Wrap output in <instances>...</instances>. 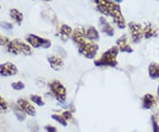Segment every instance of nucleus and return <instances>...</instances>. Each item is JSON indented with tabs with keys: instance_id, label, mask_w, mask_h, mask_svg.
<instances>
[{
	"instance_id": "nucleus-1",
	"label": "nucleus",
	"mask_w": 159,
	"mask_h": 132,
	"mask_svg": "<svg viewBox=\"0 0 159 132\" xmlns=\"http://www.w3.org/2000/svg\"><path fill=\"white\" fill-rule=\"evenodd\" d=\"M93 2L96 4L97 10L102 14L112 18L114 23L119 29H125V19L119 5L115 4L111 0H93Z\"/></svg>"
},
{
	"instance_id": "nucleus-11",
	"label": "nucleus",
	"mask_w": 159,
	"mask_h": 132,
	"mask_svg": "<svg viewBox=\"0 0 159 132\" xmlns=\"http://www.w3.org/2000/svg\"><path fill=\"white\" fill-rule=\"evenodd\" d=\"M99 28L102 32H103L104 34H106L109 36H113L115 34L113 27L110 24V22L106 19H104L103 17L99 18Z\"/></svg>"
},
{
	"instance_id": "nucleus-18",
	"label": "nucleus",
	"mask_w": 159,
	"mask_h": 132,
	"mask_svg": "<svg viewBox=\"0 0 159 132\" xmlns=\"http://www.w3.org/2000/svg\"><path fill=\"white\" fill-rule=\"evenodd\" d=\"M10 17L13 19L18 24H20L23 21V14L17 9H11L10 10Z\"/></svg>"
},
{
	"instance_id": "nucleus-15",
	"label": "nucleus",
	"mask_w": 159,
	"mask_h": 132,
	"mask_svg": "<svg viewBox=\"0 0 159 132\" xmlns=\"http://www.w3.org/2000/svg\"><path fill=\"white\" fill-rule=\"evenodd\" d=\"M85 37L90 42L98 41L99 38H100V35H99V32L97 31V29L95 27L90 26L87 29H85Z\"/></svg>"
},
{
	"instance_id": "nucleus-17",
	"label": "nucleus",
	"mask_w": 159,
	"mask_h": 132,
	"mask_svg": "<svg viewBox=\"0 0 159 132\" xmlns=\"http://www.w3.org/2000/svg\"><path fill=\"white\" fill-rule=\"evenodd\" d=\"M148 75L151 79L153 80L159 79V63L151 62L148 66Z\"/></svg>"
},
{
	"instance_id": "nucleus-31",
	"label": "nucleus",
	"mask_w": 159,
	"mask_h": 132,
	"mask_svg": "<svg viewBox=\"0 0 159 132\" xmlns=\"http://www.w3.org/2000/svg\"><path fill=\"white\" fill-rule=\"evenodd\" d=\"M43 1H51V0H43Z\"/></svg>"
},
{
	"instance_id": "nucleus-27",
	"label": "nucleus",
	"mask_w": 159,
	"mask_h": 132,
	"mask_svg": "<svg viewBox=\"0 0 159 132\" xmlns=\"http://www.w3.org/2000/svg\"><path fill=\"white\" fill-rule=\"evenodd\" d=\"M62 116L67 121V120L72 118V114H71V112H69V111H66V112H64L62 114Z\"/></svg>"
},
{
	"instance_id": "nucleus-23",
	"label": "nucleus",
	"mask_w": 159,
	"mask_h": 132,
	"mask_svg": "<svg viewBox=\"0 0 159 132\" xmlns=\"http://www.w3.org/2000/svg\"><path fill=\"white\" fill-rule=\"evenodd\" d=\"M7 110V104L6 100L0 96V113H5Z\"/></svg>"
},
{
	"instance_id": "nucleus-16",
	"label": "nucleus",
	"mask_w": 159,
	"mask_h": 132,
	"mask_svg": "<svg viewBox=\"0 0 159 132\" xmlns=\"http://www.w3.org/2000/svg\"><path fill=\"white\" fill-rule=\"evenodd\" d=\"M48 61H49L51 68L55 70H59V69L62 68L63 66H64L62 59L58 56H55V55L51 56V57L48 58Z\"/></svg>"
},
{
	"instance_id": "nucleus-26",
	"label": "nucleus",
	"mask_w": 159,
	"mask_h": 132,
	"mask_svg": "<svg viewBox=\"0 0 159 132\" xmlns=\"http://www.w3.org/2000/svg\"><path fill=\"white\" fill-rule=\"evenodd\" d=\"M9 41L10 40H9L8 38H6V37H4V36L0 35V45H1L6 46L7 45H8Z\"/></svg>"
},
{
	"instance_id": "nucleus-14",
	"label": "nucleus",
	"mask_w": 159,
	"mask_h": 132,
	"mask_svg": "<svg viewBox=\"0 0 159 132\" xmlns=\"http://www.w3.org/2000/svg\"><path fill=\"white\" fill-rule=\"evenodd\" d=\"M73 29L71 27H69L67 25H66V24H63L62 26L60 27V29H59V31H58V33H57V36H59L63 41H66L68 39L69 37H71L72 36V34H73Z\"/></svg>"
},
{
	"instance_id": "nucleus-3",
	"label": "nucleus",
	"mask_w": 159,
	"mask_h": 132,
	"mask_svg": "<svg viewBox=\"0 0 159 132\" xmlns=\"http://www.w3.org/2000/svg\"><path fill=\"white\" fill-rule=\"evenodd\" d=\"M119 48L118 46H113L110 48L105 52H103L102 56L97 59L94 64L97 67H116L118 61L117 57L119 54Z\"/></svg>"
},
{
	"instance_id": "nucleus-4",
	"label": "nucleus",
	"mask_w": 159,
	"mask_h": 132,
	"mask_svg": "<svg viewBox=\"0 0 159 132\" xmlns=\"http://www.w3.org/2000/svg\"><path fill=\"white\" fill-rule=\"evenodd\" d=\"M8 52L18 54V53H23L25 55H29L32 53V49L27 44H25L23 41L20 39H14L12 41H9L8 45H6Z\"/></svg>"
},
{
	"instance_id": "nucleus-29",
	"label": "nucleus",
	"mask_w": 159,
	"mask_h": 132,
	"mask_svg": "<svg viewBox=\"0 0 159 132\" xmlns=\"http://www.w3.org/2000/svg\"><path fill=\"white\" fill-rule=\"evenodd\" d=\"M113 1H115V2H116V3H122V2H123V0H113Z\"/></svg>"
},
{
	"instance_id": "nucleus-19",
	"label": "nucleus",
	"mask_w": 159,
	"mask_h": 132,
	"mask_svg": "<svg viewBox=\"0 0 159 132\" xmlns=\"http://www.w3.org/2000/svg\"><path fill=\"white\" fill-rule=\"evenodd\" d=\"M51 117H52L53 120H55V121H57L58 123L62 124L63 126H66V125H67V121H66V120L63 117L62 115H51Z\"/></svg>"
},
{
	"instance_id": "nucleus-7",
	"label": "nucleus",
	"mask_w": 159,
	"mask_h": 132,
	"mask_svg": "<svg viewBox=\"0 0 159 132\" xmlns=\"http://www.w3.org/2000/svg\"><path fill=\"white\" fill-rule=\"evenodd\" d=\"M128 29L130 31L133 43L139 44L143 38V29L142 26L138 23L131 21L128 23Z\"/></svg>"
},
{
	"instance_id": "nucleus-6",
	"label": "nucleus",
	"mask_w": 159,
	"mask_h": 132,
	"mask_svg": "<svg viewBox=\"0 0 159 132\" xmlns=\"http://www.w3.org/2000/svg\"><path fill=\"white\" fill-rule=\"evenodd\" d=\"M27 42L29 43L30 45L34 48H50L51 46V42L49 39L43 38L41 36H38L36 35L29 34L26 37Z\"/></svg>"
},
{
	"instance_id": "nucleus-24",
	"label": "nucleus",
	"mask_w": 159,
	"mask_h": 132,
	"mask_svg": "<svg viewBox=\"0 0 159 132\" xmlns=\"http://www.w3.org/2000/svg\"><path fill=\"white\" fill-rule=\"evenodd\" d=\"M0 28L6 29V30H11V29H13V26L11 23L6 22V21H1L0 22Z\"/></svg>"
},
{
	"instance_id": "nucleus-5",
	"label": "nucleus",
	"mask_w": 159,
	"mask_h": 132,
	"mask_svg": "<svg viewBox=\"0 0 159 132\" xmlns=\"http://www.w3.org/2000/svg\"><path fill=\"white\" fill-rule=\"evenodd\" d=\"M49 86L51 93L53 94L56 99L59 102H65L66 98V90L62 83L59 81L55 80L51 82Z\"/></svg>"
},
{
	"instance_id": "nucleus-30",
	"label": "nucleus",
	"mask_w": 159,
	"mask_h": 132,
	"mask_svg": "<svg viewBox=\"0 0 159 132\" xmlns=\"http://www.w3.org/2000/svg\"><path fill=\"white\" fill-rule=\"evenodd\" d=\"M157 97L159 98V84H158V87H157Z\"/></svg>"
},
{
	"instance_id": "nucleus-22",
	"label": "nucleus",
	"mask_w": 159,
	"mask_h": 132,
	"mask_svg": "<svg viewBox=\"0 0 159 132\" xmlns=\"http://www.w3.org/2000/svg\"><path fill=\"white\" fill-rule=\"evenodd\" d=\"M31 100L34 103L37 104L38 106H43L44 105V102H43V98H41L40 96H37V95H32L31 96Z\"/></svg>"
},
{
	"instance_id": "nucleus-20",
	"label": "nucleus",
	"mask_w": 159,
	"mask_h": 132,
	"mask_svg": "<svg viewBox=\"0 0 159 132\" xmlns=\"http://www.w3.org/2000/svg\"><path fill=\"white\" fill-rule=\"evenodd\" d=\"M14 114L16 115L17 118L20 121H24L25 120V114L21 109H19L17 107H14Z\"/></svg>"
},
{
	"instance_id": "nucleus-2",
	"label": "nucleus",
	"mask_w": 159,
	"mask_h": 132,
	"mask_svg": "<svg viewBox=\"0 0 159 132\" xmlns=\"http://www.w3.org/2000/svg\"><path fill=\"white\" fill-rule=\"evenodd\" d=\"M72 39L78 45V51L87 59H94L97 56V51L99 47L97 45L88 41L85 37V29L83 28H76L73 31Z\"/></svg>"
},
{
	"instance_id": "nucleus-21",
	"label": "nucleus",
	"mask_w": 159,
	"mask_h": 132,
	"mask_svg": "<svg viewBox=\"0 0 159 132\" xmlns=\"http://www.w3.org/2000/svg\"><path fill=\"white\" fill-rule=\"evenodd\" d=\"M151 122H152V129H153V132H159V124L157 119L156 116L152 115L151 116Z\"/></svg>"
},
{
	"instance_id": "nucleus-28",
	"label": "nucleus",
	"mask_w": 159,
	"mask_h": 132,
	"mask_svg": "<svg viewBox=\"0 0 159 132\" xmlns=\"http://www.w3.org/2000/svg\"><path fill=\"white\" fill-rule=\"evenodd\" d=\"M45 130L48 132H57V129L54 126H51V125L45 126Z\"/></svg>"
},
{
	"instance_id": "nucleus-10",
	"label": "nucleus",
	"mask_w": 159,
	"mask_h": 132,
	"mask_svg": "<svg viewBox=\"0 0 159 132\" xmlns=\"http://www.w3.org/2000/svg\"><path fill=\"white\" fill-rule=\"evenodd\" d=\"M158 29L151 23H147L143 28V37L146 39L155 38L158 35Z\"/></svg>"
},
{
	"instance_id": "nucleus-12",
	"label": "nucleus",
	"mask_w": 159,
	"mask_h": 132,
	"mask_svg": "<svg viewBox=\"0 0 159 132\" xmlns=\"http://www.w3.org/2000/svg\"><path fill=\"white\" fill-rule=\"evenodd\" d=\"M156 105H157V99H156V98L154 97L152 94L148 93V94H145L143 96L142 102V106L143 109H152L153 107L156 106Z\"/></svg>"
},
{
	"instance_id": "nucleus-25",
	"label": "nucleus",
	"mask_w": 159,
	"mask_h": 132,
	"mask_svg": "<svg viewBox=\"0 0 159 132\" xmlns=\"http://www.w3.org/2000/svg\"><path fill=\"white\" fill-rule=\"evenodd\" d=\"M11 87H12L14 90H16V91H20V90H22V89H24L25 85L23 84L21 82H17L12 83V84H11Z\"/></svg>"
},
{
	"instance_id": "nucleus-8",
	"label": "nucleus",
	"mask_w": 159,
	"mask_h": 132,
	"mask_svg": "<svg viewBox=\"0 0 159 132\" xmlns=\"http://www.w3.org/2000/svg\"><path fill=\"white\" fill-rule=\"evenodd\" d=\"M17 68L14 64L6 62L0 65V75L3 76H11L17 74Z\"/></svg>"
},
{
	"instance_id": "nucleus-9",
	"label": "nucleus",
	"mask_w": 159,
	"mask_h": 132,
	"mask_svg": "<svg viewBox=\"0 0 159 132\" xmlns=\"http://www.w3.org/2000/svg\"><path fill=\"white\" fill-rule=\"evenodd\" d=\"M116 45H117V46H118V48H119V50L120 52H127V53H131V52H134V50L132 49L130 45L128 44L126 35H121L119 39L116 41Z\"/></svg>"
},
{
	"instance_id": "nucleus-13",
	"label": "nucleus",
	"mask_w": 159,
	"mask_h": 132,
	"mask_svg": "<svg viewBox=\"0 0 159 132\" xmlns=\"http://www.w3.org/2000/svg\"><path fill=\"white\" fill-rule=\"evenodd\" d=\"M18 104H19L20 109L22 110L23 112H25L26 114L31 115V116H34L35 115V108L25 99H19Z\"/></svg>"
}]
</instances>
